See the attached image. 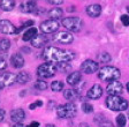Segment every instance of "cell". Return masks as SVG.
Masks as SVG:
<instances>
[{
  "instance_id": "1",
  "label": "cell",
  "mask_w": 129,
  "mask_h": 127,
  "mask_svg": "<svg viewBox=\"0 0 129 127\" xmlns=\"http://www.w3.org/2000/svg\"><path fill=\"white\" fill-rule=\"evenodd\" d=\"M43 57L47 62L60 64V62H67L73 60L75 58V54L74 52L68 51V50H62L59 47H54V46H47L43 52Z\"/></svg>"
},
{
  "instance_id": "2",
  "label": "cell",
  "mask_w": 129,
  "mask_h": 127,
  "mask_svg": "<svg viewBox=\"0 0 129 127\" xmlns=\"http://www.w3.org/2000/svg\"><path fill=\"white\" fill-rule=\"evenodd\" d=\"M106 106L112 111H124V110H128L129 103L124 98L120 97V96L110 95L106 98Z\"/></svg>"
},
{
  "instance_id": "3",
  "label": "cell",
  "mask_w": 129,
  "mask_h": 127,
  "mask_svg": "<svg viewBox=\"0 0 129 127\" xmlns=\"http://www.w3.org/2000/svg\"><path fill=\"white\" fill-rule=\"evenodd\" d=\"M121 76V73L119 68L113 67V66H105V67L100 68L99 73H98V78L102 81H116Z\"/></svg>"
},
{
  "instance_id": "4",
  "label": "cell",
  "mask_w": 129,
  "mask_h": 127,
  "mask_svg": "<svg viewBox=\"0 0 129 127\" xmlns=\"http://www.w3.org/2000/svg\"><path fill=\"white\" fill-rule=\"evenodd\" d=\"M77 113V108L74 103L69 102L66 104L59 105L56 109V114L59 118H63V119H70L73 117H75Z\"/></svg>"
},
{
  "instance_id": "5",
  "label": "cell",
  "mask_w": 129,
  "mask_h": 127,
  "mask_svg": "<svg viewBox=\"0 0 129 127\" xmlns=\"http://www.w3.org/2000/svg\"><path fill=\"white\" fill-rule=\"evenodd\" d=\"M56 70H58V68H56V66L54 64H52V62H44V64L38 66L37 75L40 79H48V78H52L56 73Z\"/></svg>"
},
{
  "instance_id": "6",
  "label": "cell",
  "mask_w": 129,
  "mask_h": 127,
  "mask_svg": "<svg viewBox=\"0 0 129 127\" xmlns=\"http://www.w3.org/2000/svg\"><path fill=\"white\" fill-rule=\"evenodd\" d=\"M62 26L72 33H78L83 27V21L80 17H66L62 20Z\"/></svg>"
},
{
  "instance_id": "7",
  "label": "cell",
  "mask_w": 129,
  "mask_h": 127,
  "mask_svg": "<svg viewBox=\"0 0 129 127\" xmlns=\"http://www.w3.org/2000/svg\"><path fill=\"white\" fill-rule=\"evenodd\" d=\"M59 22L56 20H46L40 23V30L43 34H54L59 29Z\"/></svg>"
},
{
  "instance_id": "8",
  "label": "cell",
  "mask_w": 129,
  "mask_h": 127,
  "mask_svg": "<svg viewBox=\"0 0 129 127\" xmlns=\"http://www.w3.org/2000/svg\"><path fill=\"white\" fill-rule=\"evenodd\" d=\"M16 82V75L8 72H1L0 73V89H4L6 87L12 86Z\"/></svg>"
},
{
  "instance_id": "9",
  "label": "cell",
  "mask_w": 129,
  "mask_h": 127,
  "mask_svg": "<svg viewBox=\"0 0 129 127\" xmlns=\"http://www.w3.org/2000/svg\"><path fill=\"white\" fill-rule=\"evenodd\" d=\"M99 66H98V62L93 61L91 59H88L85 61L82 62V65H81V70L85 74H93L96 73L97 70H98Z\"/></svg>"
},
{
  "instance_id": "10",
  "label": "cell",
  "mask_w": 129,
  "mask_h": 127,
  "mask_svg": "<svg viewBox=\"0 0 129 127\" xmlns=\"http://www.w3.org/2000/svg\"><path fill=\"white\" fill-rule=\"evenodd\" d=\"M106 91L108 95H114V96H119L123 92V86L119 81H112L107 84L106 87Z\"/></svg>"
},
{
  "instance_id": "11",
  "label": "cell",
  "mask_w": 129,
  "mask_h": 127,
  "mask_svg": "<svg viewBox=\"0 0 129 127\" xmlns=\"http://www.w3.org/2000/svg\"><path fill=\"white\" fill-rule=\"evenodd\" d=\"M53 39L58 43L61 44H70L74 41V37L70 33H67V31H60V33H56L53 35Z\"/></svg>"
},
{
  "instance_id": "12",
  "label": "cell",
  "mask_w": 129,
  "mask_h": 127,
  "mask_svg": "<svg viewBox=\"0 0 129 127\" xmlns=\"http://www.w3.org/2000/svg\"><path fill=\"white\" fill-rule=\"evenodd\" d=\"M0 33L5 34V35H13L17 33V28L8 20H1L0 21Z\"/></svg>"
},
{
  "instance_id": "13",
  "label": "cell",
  "mask_w": 129,
  "mask_h": 127,
  "mask_svg": "<svg viewBox=\"0 0 129 127\" xmlns=\"http://www.w3.org/2000/svg\"><path fill=\"white\" fill-rule=\"evenodd\" d=\"M103 95V88L100 87V84H93V86L88 90V98L90 99H98V98L102 97Z\"/></svg>"
},
{
  "instance_id": "14",
  "label": "cell",
  "mask_w": 129,
  "mask_h": 127,
  "mask_svg": "<svg viewBox=\"0 0 129 127\" xmlns=\"http://www.w3.org/2000/svg\"><path fill=\"white\" fill-rule=\"evenodd\" d=\"M11 119L15 124H21L25 119V112L22 109H14L11 111Z\"/></svg>"
},
{
  "instance_id": "15",
  "label": "cell",
  "mask_w": 129,
  "mask_h": 127,
  "mask_svg": "<svg viewBox=\"0 0 129 127\" xmlns=\"http://www.w3.org/2000/svg\"><path fill=\"white\" fill-rule=\"evenodd\" d=\"M20 9L23 13H35L37 11V6L34 0H29V1H25V3L21 4L20 5Z\"/></svg>"
},
{
  "instance_id": "16",
  "label": "cell",
  "mask_w": 129,
  "mask_h": 127,
  "mask_svg": "<svg viewBox=\"0 0 129 127\" xmlns=\"http://www.w3.org/2000/svg\"><path fill=\"white\" fill-rule=\"evenodd\" d=\"M86 14L90 17H98L102 13V6L98 4H93V5H89L86 7Z\"/></svg>"
},
{
  "instance_id": "17",
  "label": "cell",
  "mask_w": 129,
  "mask_h": 127,
  "mask_svg": "<svg viewBox=\"0 0 129 127\" xmlns=\"http://www.w3.org/2000/svg\"><path fill=\"white\" fill-rule=\"evenodd\" d=\"M63 96L67 100L74 103L75 100H77L81 97V92L76 89H67L63 91Z\"/></svg>"
},
{
  "instance_id": "18",
  "label": "cell",
  "mask_w": 129,
  "mask_h": 127,
  "mask_svg": "<svg viewBox=\"0 0 129 127\" xmlns=\"http://www.w3.org/2000/svg\"><path fill=\"white\" fill-rule=\"evenodd\" d=\"M48 39L46 37V35H37L34 39L31 41V45L36 49H40V47H43L45 46V44H47Z\"/></svg>"
},
{
  "instance_id": "19",
  "label": "cell",
  "mask_w": 129,
  "mask_h": 127,
  "mask_svg": "<svg viewBox=\"0 0 129 127\" xmlns=\"http://www.w3.org/2000/svg\"><path fill=\"white\" fill-rule=\"evenodd\" d=\"M11 62H12V65H13V67L22 68L24 66V58L22 57V54L15 53V54H13V56H12Z\"/></svg>"
},
{
  "instance_id": "20",
  "label": "cell",
  "mask_w": 129,
  "mask_h": 127,
  "mask_svg": "<svg viewBox=\"0 0 129 127\" xmlns=\"http://www.w3.org/2000/svg\"><path fill=\"white\" fill-rule=\"evenodd\" d=\"M81 78H82V74L80 72H73L72 74L67 76V82L70 86H76L81 81Z\"/></svg>"
},
{
  "instance_id": "21",
  "label": "cell",
  "mask_w": 129,
  "mask_h": 127,
  "mask_svg": "<svg viewBox=\"0 0 129 127\" xmlns=\"http://www.w3.org/2000/svg\"><path fill=\"white\" fill-rule=\"evenodd\" d=\"M15 7V0H0V8L5 12H11Z\"/></svg>"
},
{
  "instance_id": "22",
  "label": "cell",
  "mask_w": 129,
  "mask_h": 127,
  "mask_svg": "<svg viewBox=\"0 0 129 127\" xmlns=\"http://www.w3.org/2000/svg\"><path fill=\"white\" fill-rule=\"evenodd\" d=\"M48 17L51 20H58V19H61L62 15H63V11L59 7H54V8L50 9L47 13Z\"/></svg>"
},
{
  "instance_id": "23",
  "label": "cell",
  "mask_w": 129,
  "mask_h": 127,
  "mask_svg": "<svg viewBox=\"0 0 129 127\" xmlns=\"http://www.w3.org/2000/svg\"><path fill=\"white\" fill-rule=\"evenodd\" d=\"M38 34H37V29L36 28H34V27H30L29 29H27L25 30V33L23 34V41L24 42H28V41H32L34 38L37 36Z\"/></svg>"
},
{
  "instance_id": "24",
  "label": "cell",
  "mask_w": 129,
  "mask_h": 127,
  "mask_svg": "<svg viewBox=\"0 0 129 127\" xmlns=\"http://www.w3.org/2000/svg\"><path fill=\"white\" fill-rule=\"evenodd\" d=\"M30 79H31V76H30L29 73H27V72H20V73L16 75V82L23 84V83L29 82Z\"/></svg>"
},
{
  "instance_id": "25",
  "label": "cell",
  "mask_w": 129,
  "mask_h": 127,
  "mask_svg": "<svg viewBox=\"0 0 129 127\" xmlns=\"http://www.w3.org/2000/svg\"><path fill=\"white\" fill-rule=\"evenodd\" d=\"M11 47V42L7 38H1L0 39V52H7Z\"/></svg>"
},
{
  "instance_id": "26",
  "label": "cell",
  "mask_w": 129,
  "mask_h": 127,
  "mask_svg": "<svg viewBox=\"0 0 129 127\" xmlns=\"http://www.w3.org/2000/svg\"><path fill=\"white\" fill-rule=\"evenodd\" d=\"M51 89L53 91L58 92V91H61L63 89V82L60 81V80H56V81H53L51 84Z\"/></svg>"
},
{
  "instance_id": "27",
  "label": "cell",
  "mask_w": 129,
  "mask_h": 127,
  "mask_svg": "<svg viewBox=\"0 0 129 127\" xmlns=\"http://www.w3.org/2000/svg\"><path fill=\"white\" fill-rule=\"evenodd\" d=\"M116 124H118V127H124L127 124V117L123 113H120L116 117Z\"/></svg>"
},
{
  "instance_id": "28",
  "label": "cell",
  "mask_w": 129,
  "mask_h": 127,
  "mask_svg": "<svg viewBox=\"0 0 129 127\" xmlns=\"http://www.w3.org/2000/svg\"><path fill=\"white\" fill-rule=\"evenodd\" d=\"M56 68L59 70H61L62 73H67L68 70L70 69V64L68 61L67 62H60V64H58Z\"/></svg>"
},
{
  "instance_id": "29",
  "label": "cell",
  "mask_w": 129,
  "mask_h": 127,
  "mask_svg": "<svg viewBox=\"0 0 129 127\" xmlns=\"http://www.w3.org/2000/svg\"><path fill=\"white\" fill-rule=\"evenodd\" d=\"M98 60L100 62H110L111 61V56L107 52H103V53L98 54Z\"/></svg>"
},
{
  "instance_id": "30",
  "label": "cell",
  "mask_w": 129,
  "mask_h": 127,
  "mask_svg": "<svg viewBox=\"0 0 129 127\" xmlns=\"http://www.w3.org/2000/svg\"><path fill=\"white\" fill-rule=\"evenodd\" d=\"M34 87H35L37 90H45L46 88H47V83H46V81L38 80V81L36 82L35 84H34Z\"/></svg>"
},
{
  "instance_id": "31",
  "label": "cell",
  "mask_w": 129,
  "mask_h": 127,
  "mask_svg": "<svg viewBox=\"0 0 129 127\" xmlns=\"http://www.w3.org/2000/svg\"><path fill=\"white\" fill-rule=\"evenodd\" d=\"M82 110H83L85 113H91L92 111H93V106L88 102H83V104H82Z\"/></svg>"
},
{
  "instance_id": "32",
  "label": "cell",
  "mask_w": 129,
  "mask_h": 127,
  "mask_svg": "<svg viewBox=\"0 0 129 127\" xmlns=\"http://www.w3.org/2000/svg\"><path fill=\"white\" fill-rule=\"evenodd\" d=\"M42 105H43V102H42V100H37V102L31 103L29 105V109L30 110H35L36 108H39V106H42Z\"/></svg>"
},
{
  "instance_id": "33",
  "label": "cell",
  "mask_w": 129,
  "mask_h": 127,
  "mask_svg": "<svg viewBox=\"0 0 129 127\" xmlns=\"http://www.w3.org/2000/svg\"><path fill=\"white\" fill-rule=\"evenodd\" d=\"M121 22L124 27L129 26V15H121Z\"/></svg>"
},
{
  "instance_id": "34",
  "label": "cell",
  "mask_w": 129,
  "mask_h": 127,
  "mask_svg": "<svg viewBox=\"0 0 129 127\" xmlns=\"http://www.w3.org/2000/svg\"><path fill=\"white\" fill-rule=\"evenodd\" d=\"M99 126H100V127H114V126H113L112 122L108 121V120H106V119L99 122Z\"/></svg>"
},
{
  "instance_id": "35",
  "label": "cell",
  "mask_w": 129,
  "mask_h": 127,
  "mask_svg": "<svg viewBox=\"0 0 129 127\" xmlns=\"http://www.w3.org/2000/svg\"><path fill=\"white\" fill-rule=\"evenodd\" d=\"M6 67H7V62H6V60L4 59L3 57H0V70H4Z\"/></svg>"
},
{
  "instance_id": "36",
  "label": "cell",
  "mask_w": 129,
  "mask_h": 127,
  "mask_svg": "<svg viewBox=\"0 0 129 127\" xmlns=\"http://www.w3.org/2000/svg\"><path fill=\"white\" fill-rule=\"evenodd\" d=\"M47 1L52 5H61L63 3V0H47Z\"/></svg>"
},
{
  "instance_id": "37",
  "label": "cell",
  "mask_w": 129,
  "mask_h": 127,
  "mask_svg": "<svg viewBox=\"0 0 129 127\" xmlns=\"http://www.w3.org/2000/svg\"><path fill=\"white\" fill-rule=\"evenodd\" d=\"M39 125L40 124L38 121H32V122H30V124L28 125L27 127H39Z\"/></svg>"
},
{
  "instance_id": "38",
  "label": "cell",
  "mask_w": 129,
  "mask_h": 127,
  "mask_svg": "<svg viewBox=\"0 0 129 127\" xmlns=\"http://www.w3.org/2000/svg\"><path fill=\"white\" fill-rule=\"evenodd\" d=\"M4 119H5V110L0 109V122L3 121Z\"/></svg>"
},
{
  "instance_id": "39",
  "label": "cell",
  "mask_w": 129,
  "mask_h": 127,
  "mask_svg": "<svg viewBox=\"0 0 129 127\" xmlns=\"http://www.w3.org/2000/svg\"><path fill=\"white\" fill-rule=\"evenodd\" d=\"M14 127H27V126H24V125H22V124H15Z\"/></svg>"
},
{
  "instance_id": "40",
  "label": "cell",
  "mask_w": 129,
  "mask_h": 127,
  "mask_svg": "<svg viewBox=\"0 0 129 127\" xmlns=\"http://www.w3.org/2000/svg\"><path fill=\"white\" fill-rule=\"evenodd\" d=\"M127 90H128V92H129V82L127 83Z\"/></svg>"
},
{
  "instance_id": "41",
  "label": "cell",
  "mask_w": 129,
  "mask_h": 127,
  "mask_svg": "<svg viewBox=\"0 0 129 127\" xmlns=\"http://www.w3.org/2000/svg\"><path fill=\"white\" fill-rule=\"evenodd\" d=\"M127 11H128V13H129V6H128V7H127Z\"/></svg>"
},
{
  "instance_id": "42",
  "label": "cell",
  "mask_w": 129,
  "mask_h": 127,
  "mask_svg": "<svg viewBox=\"0 0 129 127\" xmlns=\"http://www.w3.org/2000/svg\"><path fill=\"white\" fill-rule=\"evenodd\" d=\"M128 118H129V112H128Z\"/></svg>"
}]
</instances>
